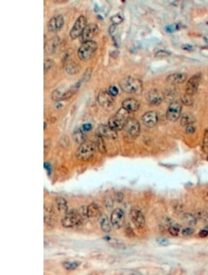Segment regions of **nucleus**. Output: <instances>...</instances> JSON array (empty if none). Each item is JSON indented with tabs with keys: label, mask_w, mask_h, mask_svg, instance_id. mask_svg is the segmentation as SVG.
<instances>
[{
	"label": "nucleus",
	"mask_w": 208,
	"mask_h": 275,
	"mask_svg": "<svg viewBox=\"0 0 208 275\" xmlns=\"http://www.w3.org/2000/svg\"><path fill=\"white\" fill-rule=\"evenodd\" d=\"M121 89L127 93L140 94L143 90L142 82L137 78L126 77L120 82Z\"/></svg>",
	"instance_id": "f257e3e1"
},
{
	"label": "nucleus",
	"mask_w": 208,
	"mask_h": 275,
	"mask_svg": "<svg viewBox=\"0 0 208 275\" xmlns=\"http://www.w3.org/2000/svg\"><path fill=\"white\" fill-rule=\"evenodd\" d=\"M129 119V112L122 107L109 119L108 126L116 131L121 130L123 129Z\"/></svg>",
	"instance_id": "f03ea898"
},
{
	"label": "nucleus",
	"mask_w": 208,
	"mask_h": 275,
	"mask_svg": "<svg viewBox=\"0 0 208 275\" xmlns=\"http://www.w3.org/2000/svg\"><path fill=\"white\" fill-rule=\"evenodd\" d=\"M96 144L90 141H86L81 144L76 152V156L78 160L86 161L90 160L96 153Z\"/></svg>",
	"instance_id": "7ed1b4c3"
},
{
	"label": "nucleus",
	"mask_w": 208,
	"mask_h": 275,
	"mask_svg": "<svg viewBox=\"0 0 208 275\" xmlns=\"http://www.w3.org/2000/svg\"><path fill=\"white\" fill-rule=\"evenodd\" d=\"M98 47L97 43L94 41L84 42L78 49V58L82 61L88 60L96 51Z\"/></svg>",
	"instance_id": "20e7f679"
},
{
	"label": "nucleus",
	"mask_w": 208,
	"mask_h": 275,
	"mask_svg": "<svg viewBox=\"0 0 208 275\" xmlns=\"http://www.w3.org/2000/svg\"><path fill=\"white\" fill-rule=\"evenodd\" d=\"M123 129L125 138L128 140H132L139 136L140 132V126L137 119L129 118Z\"/></svg>",
	"instance_id": "39448f33"
},
{
	"label": "nucleus",
	"mask_w": 208,
	"mask_h": 275,
	"mask_svg": "<svg viewBox=\"0 0 208 275\" xmlns=\"http://www.w3.org/2000/svg\"><path fill=\"white\" fill-rule=\"evenodd\" d=\"M81 215L76 210H71L66 213L62 220V225L66 228H70L79 226L82 222Z\"/></svg>",
	"instance_id": "423d86ee"
},
{
	"label": "nucleus",
	"mask_w": 208,
	"mask_h": 275,
	"mask_svg": "<svg viewBox=\"0 0 208 275\" xmlns=\"http://www.w3.org/2000/svg\"><path fill=\"white\" fill-rule=\"evenodd\" d=\"M87 18L81 16L76 20L69 33L70 37L73 40L82 35L84 30L87 26Z\"/></svg>",
	"instance_id": "0eeeda50"
},
{
	"label": "nucleus",
	"mask_w": 208,
	"mask_h": 275,
	"mask_svg": "<svg viewBox=\"0 0 208 275\" xmlns=\"http://www.w3.org/2000/svg\"><path fill=\"white\" fill-rule=\"evenodd\" d=\"M98 100L100 105L105 109L110 110L114 108L115 106L114 99L106 90H101L100 92Z\"/></svg>",
	"instance_id": "6e6552de"
},
{
	"label": "nucleus",
	"mask_w": 208,
	"mask_h": 275,
	"mask_svg": "<svg viewBox=\"0 0 208 275\" xmlns=\"http://www.w3.org/2000/svg\"><path fill=\"white\" fill-rule=\"evenodd\" d=\"M182 110V106L178 102H172L169 106L167 112L166 118L169 121L174 122L180 118Z\"/></svg>",
	"instance_id": "1a4fd4ad"
},
{
	"label": "nucleus",
	"mask_w": 208,
	"mask_h": 275,
	"mask_svg": "<svg viewBox=\"0 0 208 275\" xmlns=\"http://www.w3.org/2000/svg\"><path fill=\"white\" fill-rule=\"evenodd\" d=\"M130 216L131 220L137 229L144 228L145 226V218L141 210L137 207L133 208L130 212Z\"/></svg>",
	"instance_id": "9d476101"
},
{
	"label": "nucleus",
	"mask_w": 208,
	"mask_h": 275,
	"mask_svg": "<svg viewBox=\"0 0 208 275\" xmlns=\"http://www.w3.org/2000/svg\"><path fill=\"white\" fill-rule=\"evenodd\" d=\"M125 221V215L121 209L116 208L113 211L111 216V222L115 229L121 228Z\"/></svg>",
	"instance_id": "9b49d317"
},
{
	"label": "nucleus",
	"mask_w": 208,
	"mask_h": 275,
	"mask_svg": "<svg viewBox=\"0 0 208 275\" xmlns=\"http://www.w3.org/2000/svg\"><path fill=\"white\" fill-rule=\"evenodd\" d=\"M64 23V18L62 14H58L53 17L49 21L47 28L49 32L56 33L62 28Z\"/></svg>",
	"instance_id": "f8f14e48"
},
{
	"label": "nucleus",
	"mask_w": 208,
	"mask_h": 275,
	"mask_svg": "<svg viewBox=\"0 0 208 275\" xmlns=\"http://www.w3.org/2000/svg\"><path fill=\"white\" fill-rule=\"evenodd\" d=\"M201 76L200 74L195 75L189 80L186 86V93L193 95L197 91L200 85Z\"/></svg>",
	"instance_id": "ddd939ff"
},
{
	"label": "nucleus",
	"mask_w": 208,
	"mask_h": 275,
	"mask_svg": "<svg viewBox=\"0 0 208 275\" xmlns=\"http://www.w3.org/2000/svg\"><path fill=\"white\" fill-rule=\"evenodd\" d=\"M99 30V28L96 24L91 23L88 25L81 35L82 41L84 42L91 41L92 38L97 35Z\"/></svg>",
	"instance_id": "4468645a"
},
{
	"label": "nucleus",
	"mask_w": 208,
	"mask_h": 275,
	"mask_svg": "<svg viewBox=\"0 0 208 275\" xmlns=\"http://www.w3.org/2000/svg\"><path fill=\"white\" fill-rule=\"evenodd\" d=\"M77 87L75 85L73 88L65 92H61L58 90H56L52 92V99L55 101H62L69 99L72 97L76 92Z\"/></svg>",
	"instance_id": "2eb2a0df"
},
{
	"label": "nucleus",
	"mask_w": 208,
	"mask_h": 275,
	"mask_svg": "<svg viewBox=\"0 0 208 275\" xmlns=\"http://www.w3.org/2000/svg\"><path fill=\"white\" fill-rule=\"evenodd\" d=\"M98 135L109 139H115L117 137V131L112 129L108 125H101L97 129Z\"/></svg>",
	"instance_id": "dca6fc26"
},
{
	"label": "nucleus",
	"mask_w": 208,
	"mask_h": 275,
	"mask_svg": "<svg viewBox=\"0 0 208 275\" xmlns=\"http://www.w3.org/2000/svg\"><path fill=\"white\" fill-rule=\"evenodd\" d=\"M55 213L52 206L50 204L44 207V221L48 226H53L55 223Z\"/></svg>",
	"instance_id": "f3484780"
},
{
	"label": "nucleus",
	"mask_w": 208,
	"mask_h": 275,
	"mask_svg": "<svg viewBox=\"0 0 208 275\" xmlns=\"http://www.w3.org/2000/svg\"><path fill=\"white\" fill-rule=\"evenodd\" d=\"M142 123L148 127H153L156 126L158 121V115L154 111L146 113L142 117Z\"/></svg>",
	"instance_id": "a211bd4d"
},
{
	"label": "nucleus",
	"mask_w": 208,
	"mask_h": 275,
	"mask_svg": "<svg viewBox=\"0 0 208 275\" xmlns=\"http://www.w3.org/2000/svg\"><path fill=\"white\" fill-rule=\"evenodd\" d=\"M147 98L149 102L151 105L158 106L162 102V95L157 90L152 89L147 94Z\"/></svg>",
	"instance_id": "6ab92c4d"
},
{
	"label": "nucleus",
	"mask_w": 208,
	"mask_h": 275,
	"mask_svg": "<svg viewBox=\"0 0 208 275\" xmlns=\"http://www.w3.org/2000/svg\"><path fill=\"white\" fill-rule=\"evenodd\" d=\"M140 104L137 100L135 99L128 98L123 102L122 103L123 108L128 112H135L139 109Z\"/></svg>",
	"instance_id": "aec40b11"
},
{
	"label": "nucleus",
	"mask_w": 208,
	"mask_h": 275,
	"mask_svg": "<svg viewBox=\"0 0 208 275\" xmlns=\"http://www.w3.org/2000/svg\"><path fill=\"white\" fill-rule=\"evenodd\" d=\"M187 78L185 73H176L170 75L166 78L168 82L173 85H179L185 81Z\"/></svg>",
	"instance_id": "412c9836"
},
{
	"label": "nucleus",
	"mask_w": 208,
	"mask_h": 275,
	"mask_svg": "<svg viewBox=\"0 0 208 275\" xmlns=\"http://www.w3.org/2000/svg\"><path fill=\"white\" fill-rule=\"evenodd\" d=\"M85 215L89 218L97 217L100 214V210L98 205L94 203L91 204L86 208Z\"/></svg>",
	"instance_id": "4be33fe9"
},
{
	"label": "nucleus",
	"mask_w": 208,
	"mask_h": 275,
	"mask_svg": "<svg viewBox=\"0 0 208 275\" xmlns=\"http://www.w3.org/2000/svg\"><path fill=\"white\" fill-rule=\"evenodd\" d=\"M60 40L58 37H54L50 39L45 44V50L47 53H53L58 45Z\"/></svg>",
	"instance_id": "5701e85b"
},
{
	"label": "nucleus",
	"mask_w": 208,
	"mask_h": 275,
	"mask_svg": "<svg viewBox=\"0 0 208 275\" xmlns=\"http://www.w3.org/2000/svg\"><path fill=\"white\" fill-rule=\"evenodd\" d=\"M56 203L57 209L60 212L67 213L68 212V206L67 201L62 197H58L56 199Z\"/></svg>",
	"instance_id": "b1692460"
},
{
	"label": "nucleus",
	"mask_w": 208,
	"mask_h": 275,
	"mask_svg": "<svg viewBox=\"0 0 208 275\" xmlns=\"http://www.w3.org/2000/svg\"><path fill=\"white\" fill-rule=\"evenodd\" d=\"M80 66L75 62H71L67 64L66 67V71L69 75L76 74L79 72Z\"/></svg>",
	"instance_id": "393cba45"
},
{
	"label": "nucleus",
	"mask_w": 208,
	"mask_h": 275,
	"mask_svg": "<svg viewBox=\"0 0 208 275\" xmlns=\"http://www.w3.org/2000/svg\"><path fill=\"white\" fill-rule=\"evenodd\" d=\"M195 122L193 116L189 113H185L183 114L181 119V124L183 126H188L194 123Z\"/></svg>",
	"instance_id": "a878e982"
},
{
	"label": "nucleus",
	"mask_w": 208,
	"mask_h": 275,
	"mask_svg": "<svg viewBox=\"0 0 208 275\" xmlns=\"http://www.w3.org/2000/svg\"><path fill=\"white\" fill-rule=\"evenodd\" d=\"M73 138L76 142L82 144V143L86 141L85 136L83 132L80 129L76 130L73 134Z\"/></svg>",
	"instance_id": "bb28decb"
},
{
	"label": "nucleus",
	"mask_w": 208,
	"mask_h": 275,
	"mask_svg": "<svg viewBox=\"0 0 208 275\" xmlns=\"http://www.w3.org/2000/svg\"><path fill=\"white\" fill-rule=\"evenodd\" d=\"M62 266L64 268L68 271H72L75 270L80 265L79 262H71V261H65L62 264Z\"/></svg>",
	"instance_id": "cd10ccee"
},
{
	"label": "nucleus",
	"mask_w": 208,
	"mask_h": 275,
	"mask_svg": "<svg viewBox=\"0 0 208 275\" xmlns=\"http://www.w3.org/2000/svg\"><path fill=\"white\" fill-rule=\"evenodd\" d=\"M101 228L103 231L108 232L111 231V226L110 225L108 218L106 216H104L102 218L101 221Z\"/></svg>",
	"instance_id": "c85d7f7f"
},
{
	"label": "nucleus",
	"mask_w": 208,
	"mask_h": 275,
	"mask_svg": "<svg viewBox=\"0 0 208 275\" xmlns=\"http://www.w3.org/2000/svg\"><path fill=\"white\" fill-rule=\"evenodd\" d=\"M183 220L188 225H194L196 223V218L191 214H185L184 216Z\"/></svg>",
	"instance_id": "c756f323"
},
{
	"label": "nucleus",
	"mask_w": 208,
	"mask_h": 275,
	"mask_svg": "<svg viewBox=\"0 0 208 275\" xmlns=\"http://www.w3.org/2000/svg\"><path fill=\"white\" fill-rule=\"evenodd\" d=\"M181 101L183 104L187 106L191 105L193 103V100L192 95L187 94L186 93L181 97Z\"/></svg>",
	"instance_id": "7c9ffc66"
},
{
	"label": "nucleus",
	"mask_w": 208,
	"mask_h": 275,
	"mask_svg": "<svg viewBox=\"0 0 208 275\" xmlns=\"http://www.w3.org/2000/svg\"><path fill=\"white\" fill-rule=\"evenodd\" d=\"M180 231V228L177 225H172L168 228V232L170 234L173 236H177L179 235Z\"/></svg>",
	"instance_id": "2f4dec72"
},
{
	"label": "nucleus",
	"mask_w": 208,
	"mask_h": 275,
	"mask_svg": "<svg viewBox=\"0 0 208 275\" xmlns=\"http://www.w3.org/2000/svg\"><path fill=\"white\" fill-rule=\"evenodd\" d=\"M97 146H98V148H99V150L100 151L101 153H105V146L104 145V142H103V140L102 139V137H100V136H99L98 135V139L97 140Z\"/></svg>",
	"instance_id": "473e14b6"
},
{
	"label": "nucleus",
	"mask_w": 208,
	"mask_h": 275,
	"mask_svg": "<svg viewBox=\"0 0 208 275\" xmlns=\"http://www.w3.org/2000/svg\"><path fill=\"white\" fill-rule=\"evenodd\" d=\"M203 149L205 152L208 153V130L205 131L204 134Z\"/></svg>",
	"instance_id": "72a5a7b5"
},
{
	"label": "nucleus",
	"mask_w": 208,
	"mask_h": 275,
	"mask_svg": "<svg viewBox=\"0 0 208 275\" xmlns=\"http://www.w3.org/2000/svg\"><path fill=\"white\" fill-rule=\"evenodd\" d=\"M55 64L54 61L52 59H46L44 62V72L45 73L47 72Z\"/></svg>",
	"instance_id": "f704fd0d"
},
{
	"label": "nucleus",
	"mask_w": 208,
	"mask_h": 275,
	"mask_svg": "<svg viewBox=\"0 0 208 275\" xmlns=\"http://www.w3.org/2000/svg\"><path fill=\"white\" fill-rule=\"evenodd\" d=\"M109 93L112 95V97L116 96L118 93V90L116 87L114 86H111L110 87L108 90Z\"/></svg>",
	"instance_id": "c9c22d12"
},
{
	"label": "nucleus",
	"mask_w": 208,
	"mask_h": 275,
	"mask_svg": "<svg viewBox=\"0 0 208 275\" xmlns=\"http://www.w3.org/2000/svg\"><path fill=\"white\" fill-rule=\"evenodd\" d=\"M194 229L190 227H187V228L183 229L182 233L183 235L187 236L191 235L194 233Z\"/></svg>",
	"instance_id": "e433bc0d"
},
{
	"label": "nucleus",
	"mask_w": 208,
	"mask_h": 275,
	"mask_svg": "<svg viewBox=\"0 0 208 275\" xmlns=\"http://www.w3.org/2000/svg\"><path fill=\"white\" fill-rule=\"evenodd\" d=\"M50 145H51V141L49 139H45V141H44V153L45 154L48 153L50 148Z\"/></svg>",
	"instance_id": "4c0bfd02"
},
{
	"label": "nucleus",
	"mask_w": 208,
	"mask_h": 275,
	"mask_svg": "<svg viewBox=\"0 0 208 275\" xmlns=\"http://www.w3.org/2000/svg\"><path fill=\"white\" fill-rule=\"evenodd\" d=\"M104 201H105V205L106 206V207L110 208L112 207L113 205V201L111 197H108L105 199Z\"/></svg>",
	"instance_id": "58836bf2"
},
{
	"label": "nucleus",
	"mask_w": 208,
	"mask_h": 275,
	"mask_svg": "<svg viewBox=\"0 0 208 275\" xmlns=\"http://www.w3.org/2000/svg\"><path fill=\"white\" fill-rule=\"evenodd\" d=\"M157 242L161 246H166L169 244V240L165 238H159L157 239Z\"/></svg>",
	"instance_id": "ea45409f"
},
{
	"label": "nucleus",
	"mask_w": 208,
	"mask_h": 275,
	"mask_svg": "<svg viewBox=\"0 0 208 275\" xmlns=\"http://www.w3.org/2000/svg\"><path fill=\"white\" fill-rule=\"evenodd\" d=\"M124 195L121 192H117L115 195V199L118 203H121L124 200Z\"/></svg>",
	"instance_id": "a19ab883"
},
{
	"label": "nucleus",
	"mask_w": 208,
	"mask_h": 275,
	"mask_svg": "<svg viewBox=\"0 0 208 275\" xmlns=\"http://www.w3.org/2000/svg\"><path fill=\"white\" fill-rule=\"evenodd\" d=\"M125 234H126V235L129 237H133L134 235V234H135L133 232L132 229L129 227L126 228V229L125 230Z\"/></svg>",
	"instance_id": "79ce46f5"
},
{
	"label": "nucleus",
	"mask_w": 208,
	"mask_h": 275,
	"mask_svg": "<svg viewBox=\"0 0 208 275\" xmlns=\"http://www.w3.org/2000/svg\"><path fill=\"white\" fill-rule=\"evenodd\" d=\"M199 235L201 238H205L208 235V231L206 230H202L199 232Z\"/></svg>",
	"instance_id": "37998d69"
},
{
	"label": "nucleus",
	"mask_w": 208,
	"mask_h": 275,
	"mask_svg": "<svg viewBox=\"0 0 208 275\" xmlns=\"http://www.w3.org/2000/svg\"><path fill=\"white\" fill-rule=\"evenodd\" d=\"M195 130V128L193 126H192L191 125H189L186 127V131L187 133H188V134H192V133H194Z\"/></svg>",
	"instance_id": "c03bdc74"
},
{
	"label": "nucleus",
	"mask_w": 208,
	"mask_h": 275,
	"mask_svg": "<svg viewBox=\"0 0 208 275\" xmlns=\"http://www.w3.org/2000/svg\"><path fill=\"white\" fill-rule=\"evenodd\" d=\"M90 127H91V126L90 125L87 124V125H85L84 126H83V129L85 130L88 131L89 130H90Z\"/></svg>",
	"instance_id": "a18cd8bd"
},
{
	"label": "nucleus",
	"mask_w": 208,
	"mask_h": 275,
	"mask_svg": "<svg viewBox=\"0 0 208 275\" xmlns=\"http://www.w3.org/2000/svg\"><path fill=\"white\" fill-rule=\"evenodd\" d=\"M207 160H208V157H207Z\"/></svg>",
	"instance_id": "49530a36"
}]
</instances>
